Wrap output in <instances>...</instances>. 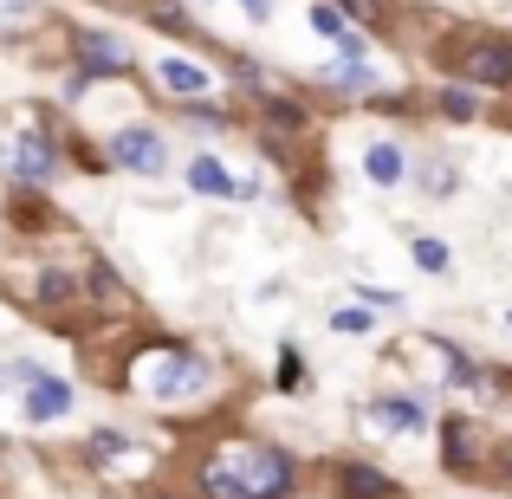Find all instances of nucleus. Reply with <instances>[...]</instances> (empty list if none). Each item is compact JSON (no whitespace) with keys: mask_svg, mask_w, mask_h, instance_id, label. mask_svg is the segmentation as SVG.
Wrapping results in <instances>:
<instances>
[{"mask_svg":"<svg viewBox=\"0 0 512 499\" xmlns=\"http://www.w3.org/2000/svg\"><path fill=\"white\" fill-rule=\"evenodd\" d=\"M305 474L279 441H234L195 461V499H299Z\"/></svg>","mask_w":512,"mask_h":499,"instance_id":"1","label":"nucleus"},{"mask_svg":"<svg viewBox=\"0 0 512 499\" xmlns=\"http://www.w3.org/2000/svg\"><path fill=\"white\" fill-rule=\"evenodd\" d=\"M130 383L156 402H175V396H188V389H208V357H201V350H182V344H163L156 357H137Z\"/></svg>","mask_w":512,"mask_h":499,"instance_id":"2","label":"nucleus"},{"mask_svg":"<svg viewBox=\"0 0 512 499\" xmlns=\"http://www.w3.org/2000/svg\"><path fill=\"white\" fill-rule=\"evenodd\" d=\"M448 72L461 78L467 91H512V39H461V46L448 52Z\"/></svg>","mask_w":512,"mask_h":499,"instance_id":"3","label":"nucleus"},{"mask_svg":"<svg viewBox=\"0 0 512 499\" xmlns=\"http://www.w3.org/2000/svg\"><path fill=\"white\" fill-rule=\"evenodd\" d=\"M325 493L331 499H415L396 474H383L376 461H357V454H344V461L325 467Z\"/></svg>","mask_w":512,"mask_h":499,"instance_id":"4","label":"nucleus"},{"mask_svg":"<svg viewBox=\"0 0 512 499\" xmlns=\"http://www.w3.org/2000/svg\"><path fill=\"white\" fill-rule=\"evenodd\" d=\"M111 163L143 175V182H156V175L169 169V143L156 137L150 124H124V130H111Z\"/></svg>","mask_w":512,"mask_h":499,"instance_id":"5","label":"nucleus"},{"mask_svg":"<svg viewBox=\"0 0 512 499\" xmlns=\"http://www.w3.org/2000/svg\"><path fill=\"white\" fill-rule=\"evenodd\" d=\"M487 435H480V422H467V415H448L441 422V467L448 474H461V480H480L487 474Z\"/></svg>","mask_w":512,"mask_h":499,"instance_id":"6","label":"nucleus"},{"mask_svg":"<svg viewBox=\"0 0 512 499\" xmlns=\"http://www.w3.org/2000/svg\"><path fill=\"white\" fill-rule=\"evenodd\" d=\"M13 376H26V422H59V415H72L78 389L65 383V376H46L39 363H13Z\"/></svg>","mask_w":512,"mask_h":499,"instance_id":"7","label":"nucleus"},{"mask_svg":"<svg viewBox=\"0 0 512 499\" xmlns=\"http://www.w3.org/2000/svg\"><path fill=\"white\" fill-rule=\"evenodd\" d=\"M13 175H20V188H46L52 175H59V143H52V130H26L20 150H13Z\"/></svg>","mask_w":512,"mask_h":499,"instance_id":"8","label":"nucleus"},{"mask_svg":"<svg viewBox=\"0 0 512 499\" xmlns=\"http://www.w3.org/2000/svg\"><path fill=\"white\" fill-rule=\"evenodd\" d=\"M363 415H370L376 428H389V435H422L428 428V402L422 396H376Z\"/></svg>","mask_w":512,"mask_h":499,"instance_id":"9","label":"nucleus"},{"mask_svg":"<svg viewBox=\"0 0 512 499\" xmlns=\"http://www.w3.org/2000/svg\"><path fill=\"white\" fill-rule=\"evenodd\" d=\"M156 85H163L169 98L195 104V98H208V91H214V72H208V65H195V59H156Z\"/></svg>","mask_w":512,"mask_h":499,"instance_id":"10","label":"nucleus"},{"mask_svg":"<svg viewBox=\"0 0 512 499\" xmlns=\"http://www.w3.org/2000/svg\"><path fill=\"white\" fill-rule=\"evenodd\" d=\"M78 59H85V78H98V72H130L124 39H111V33H78Z\"/></svg>","mask_w":512,"mask_h":499,"instance_id":"11","label":"nucleus"},{"mask_svg":"<svg viewBox=\"0 0 512 499\" xmlns=\"http://www.w3.org/2000/svg\"><path fill=\"white\" fill-rule=\"evenodd\" d=\"M363 175H370L376 188H402L409 182V156H402L396 143H370V150H363Z\"/></svg>","mask_w":512,"mask_h":499,"instance_id":"12","label":"nucleus"},{"mask_svg":"<svg viewBox=\"0 0 512 499\" xmlns=\"http://www.w3.org/2000/svg\"><path fill=\"white\" fill-rule=\"evenodd\" d=\"M188 188L208 195V201H234V175H227L221 156H195V163H188Z\"/></svg>","mask_w":512,"mask_h":499,"instance_id":"13","label":"nucleus"},{"mask_svg":"<svg viewBox=\"0 0 512 499\" xmlns=\"http://www.w3.org/2000/svg\"><path fill=\"white\" fill-rule=\"evenodd\" d=\"M78 299H91V305H117V299H124V279H117V266H111V260H91V266H85V279H78Z\"/></svg>","mask_w":512,"mask_h":499,"instance_id":"14","label":"nucleus"},{"mask_svg":"<svg viewBox=\"0 0 512 499\" xmlns=\"http://www.w3.org/2000/svg\"><path fill=\"white\" fill-rule=\"evenodd\" d=\"M130 454H137V441H130L124 428H91V435H85V461H91V467L130 461Z\"/></svg>","mask_w":512,"mask_h":499,"instance_id":"15","label":"nucleus"},{"mask_svg":"<svg viewBox=\"0 0 512 499\" xmlns=\"http://www.w3.org/2000/svg\"><path fill=\"white\" fill-rule=\"evenodd\" d=\"M33 299H39V305H46V312H65V305H72V299H78V279H72V273H65V266H46V273H39V279H33Z\"/></svg>","mask_w":512,"mask_h":499,"instance_id":"16","label":"nucleus"},{"mask_svg":"<svg viewBox=\"0 0 512 499\" xmlns=\"http://www.w3.org/2000/svg\"><path fill=\"white\" fill-rule=\"evenodd\" d=\"M331 85H338V91H350V98H370V91L376 85H383V78H376V65L370 59H344V65H331Z\"/></svg>","mask_w":512,"mask_h":499,"instance_id":"17","label":"nucleus"},{"mask_svg":"<svg viewBox=\"0 0 512 499\" xmlns=\"http://www.w3.org/2000/svg\"><path fill=\"white\" fill-rule=\"evenodd\" d=\"M260 117H266L273 130H305V104H292V98H273V91L260 98Z\"/></svg>","mask_w":512,"mask_h":499,"instance_id":"18","label":"nucleus"},{"mask_svg":"<svg viewBox=\"0 0 512 499\" xmlns=\"http://www.w3.org/2000/svg\"><path fill=\"white\" fill-rule=\"evenodd\" d=\"M435 111L448 117V124H467V117H474L480 104H474V91H467V85H448V91H441V98H435Z\"/></svg>","mask_w":512,"mask_h":499,"instance_id":"19","label":"nucleus"},{"mask_svg":"<svg viewBox=\"0 0 512 499\" xmlns=\"http://www.w3.org/2000/svg\"><path fill=\"white\" fill-rule=\"evenodd\" d=\"M370 325H376L370 305H338V312H331V331L338 337H370Z\"/></svg>","mask_w":512,"mask_h":499,"instance_id":"20","label":"nucleus"},{"mask_svg":"<svg viewBox=\"0 0 512 499\" xmlns=\"http://www.w3.org/2000/svg\"><path fill=\"white\" fill-rule=\"evenodd\" d=\"M331 7L344 13V20H357V26H383V13H389V0H331Z\"/></svg>","mask_w":512,"mask_h":499,"instance_id":"21","label":"nucleus"},{"mask_svg":"<svg viewBox=\"0 0 512 499\" xmlns=\"http://www.w3.org/2000/svg\"><path fill=\"white\" fill-rule=\"evenodd\" d=\"M409 253H415V266H422V273H448V247H441V240H409Z\"/></svg>","mask_w":512,"mask_h":499,"instance_id":"22","label":"nucleus"},{"mask_svg":"<svg viewBox=\"0 0 512 499\" xmlns=\"http://www.w3.org/2000/svg\"><path fill=\"white\" fill-rule=\"evenodd\" d=\"M279 389H286V396H299V389H305V357H299V350H279Z\"/></svg>","mask_w":512,"mask_h":499,"instance_id":"23","label":"nucleus"},{"mask_svg":"<svg viewBox=\"0 0 512 499\" xmlns=\"http://www.w3.org/2000/svg\"><path fill=\"white\" fill-rule=\"evenodd\" d=\"M422 175H428L422 188H428V195H435V201H448V195H454V169H448V163H428Z\"/></svg>","mask_w":512,"mask_h":499,"instance_id":"24","label":"nucleus"},{"mask_svg":"<svg viewBox=\"0 0 512 499\" xmlns=\"http://www.w3.org/2000/svg\"><path fill=\"white\" fill-rule=\"evenodd\" d=\"M150 13L163 20V33H195V26L182 20V7H175V0H150Z\"/></svg>","mask_w":512,"mask_h":499,"instance_id":"25","label":"nucleus"},{"mask_svg":"<svg viewBox=\"0 0 512 499\" xmlns=\"http://www.w3.org/2000/svg\"><path fill=\"white\" fill-rule=\"evenodd\" d=\"M357 305H370V312H396V292H389V286H357Z\"/></svg>","mask_w":512,"mask_h":499,"instance_id":"26","label":"nucleus"},{"mask_svg":"<svg viewBox=\"0 0 512 499\" xmlns=\"http://www.w3.org/2000/svg\"><path fill=\"white\" fill-rule=\"evenodd\" d=\"M240 7H247L253 20H266V13H273V0H240Z\"/></svg>","mask_w":512,"mask_h":499,"instance_id":"27","label":"nucleus"},{"mask_svg":"<svg viewBox=\"0 0 512 499\" xmlns=\"http://www.w3.org/2000/svg\"><path fill=\"white\" fill-rule=\"evenodd\" d=\"M137 499H175V493H163V487H143V493H137Z\"/></svg>","mask_w":512,"mask_h":499,"instance_id":"28","label":"nucleus"},{"mask_svg":"<svg viewBox=\"0 0 512 499\" xmlns=\"http://www.w3.org/2000/svg\"><path fill=\"white\" fill-rule=\"evenodd\" d=\"M506 331H512V312H506Z\"/></svg>","mask_w":512,"mask_h":499,"instance_id":"29","label":"nucleus"},{"mask_svg":"<svg viewBox=\"0 0 512 499\" xmlns=\"http://www.w3.org/2000/svg\"><path fill=\"white\" fill-rule=\"evenodd\" d=\"M0 383H7V370H0Z\"/></svg>","mask_w":512,"mask_h":499,"instance_id":"30","label":"nucleus"}]
</instances>
